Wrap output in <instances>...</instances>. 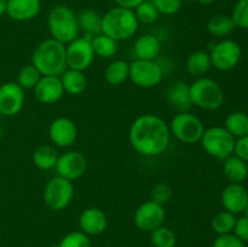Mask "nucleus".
Instances as JSON below:
<instances>
[{
    "label": "nucleus",
    "instance_id": "36",
    "mask_svg": "<svg viewBox=\"0 0 248 247\" xmlns=\"http://www.w3.org/2000/svg\"><path fill=\"white\" fill-rule=\"evenodd\" d=\"M235 26L241 29H248V0H237L232 12Z\"/></svg>",
    "mask_w": 248,
    "mask_h": 247
},
{
    "label": "nucleus",
    "instance_id": "15",
    "mask_svg": "<svg viewBox=\"0 0 248 247\" xmlns=\"http://www.w3.org/2000/svg\"><path fill=\"white\" fill-rule=\"evenodd\" d=\"M48 137L56 147L68 148L77 139L78 127L72 119L61 116L50 124Z\"/></svg>",
    "mask_w": 248,
    "mask_h": 247
},
{
    "label": "nucleus",
    "instance_id": "45",
    "mask_svg": "<svg viewBox=\"0 0 248 247\" xmlns=\"http://www.w3.org/2000/svg\"><path fill=\"white\" fill-rule=\"evenodd\" d=\"M1 136H2V128H1V125H0V139H1Z\"/></svg>",
    "mask_w": 248,
    "mask_h": 247
},
{
    "label": "nucleus",
    "instance_id": "44",
    "mask_svg": "<svg viewBox=\"0 0 248 247\" xmlns=\"http://www.w3.org/2000/svg\"><path fill=\"white\" fill-rule=\"evenodd\" d=\"M196 1L201 5H210V4H213L216 0H196Z\"/></svg>",
    "mask_w": 248,
    "mask_h": 247
},
{
    "label": "nucleus",
    "instance_id": "38",
    "mask_svg": "<svg viewBox=\"0 0 248 247\" xmlns=\"http://www.w3.org/2000/svg\"><path fill=\"white\" fill-rule=\"evenodd\" d=\"M172 198V189L169 184L166 183H157L155 184L154 188L152 189V199L154 202L159 205L165 206Z\"/></svg>",
    "mask_w": 248,
    "mask_h": 247
},
{
    "label": "nucleus",
    "instance_id": "24",
    "mask_svg": "<svg viewBox=\"0 0 248 247\" xmlns=\"http://www.w3.org/2000/svg\"><path fill=\"white\" fill-rule=\"evenodd\" d=\"M79 31L84 35L94 36L102 33V16L92 9L81 10L77 15Z\"/></svg>",
    "mask_w": 248,
    "mask_h": 247
},
{
    "label": "nucleus",
    "instance_id": "6",
    "mask_svg": "<svg viewBox=\"0 0 248 247\" xmlns=\"http://www.w3.org/2000/svg\"><path fill=\"white\" fill-rule=\"evenodd\" d=\"M200 142L210 156L220 161L234 154L235 138L222 126H212L205 130Z\"/></svg>",
    "mask_w": 248,
    "mask_h": 247
},
{
    "label": "nucleus",
    "instance_id": "22",
    "mask_svg": "<svg viewBox=\"0 0 248 247\" xmlns=\"http://www.w3.org/2000/svg\"><path fill=\"white\" fill-rule=\"evenodd\" d=\"M223 173L230 183L242 184L248 178V165L236 155L223 160Z\"/></svg>",
    "mask_w": 248,
    "mask_h": 247
},
{
    "label": "nucleus",
    "instance_id": "27",
    "mask_svg": "<svg viewBox=\"0 0 248 247\" xmlns=\"http://www.w3.org/2000/svg\"><path fill=\"white\" fill-rule=\"evenodd\" d=\"M130 63L124 60H115L107 65L104 70V80L111 86H119L128 79Z\"/></svg>",
    "mask_w": 248,
    "mask_h": 247
},
{
    "label": "nucleus",
    "instance_id": "41",
    "mask_svg": "<svg viewBox=\"0 0 248 247\" xmlns=\"http://www.w3.org/2000/svg\"><path fill=\"white\" fill-rule=\"evenodd\" d=\"M234 155L248 164V135L235 139Z\"/></svg>",
    "mask_w": 248,
    "mask_h": 247
},
{
    "label": "nucleus",
    "instance_id": "26",
    "mask_svg": "<svg viewBox=\"0 0 248 247\" xmlns=\"http://www.w3.org/2000/svg\"><path fill=\"white\" fill-rule=\"evenodd\" d=\"M212 63H211L210 53L206 51H195V52L190 53L186 58V68L188 73L193 77H201L210 72Z\"/></svg>",
    "mask_w": 248,
    "mask_h": 247
},
{
    "label": "nucleus",
    "instance_id": "49",
    "mask_svg": "<svg viewBox=\"0 0 248 247\" xmlns=\"http://www.w3.org/2000/svg\"><path fill=\"white\" fill-rule=\"evenodd\" d=\"M247 190H248V188H247Z\"/></svg>",
    "mask_w": 248,
    "mask_h": 247
},
{
    "label": "nucleus",
    "instance_id": "46",
    "mask_svg": "<svg viewBox=\"0 0 248 247\" xmlns=\"http://www.w3.org/2000/svg\"><path fill=\"white\" fill-rule=\"evenodd\" d=\"M245 213H246V216H247V217H248V205H247L246 210H245Z\"/></svg>",
    "mask_w": 248,
    "mask_h": 247
},
{
    "label": "nucleus",
    "instance_id": "10",
    "mask_svg": "<svg viewBox=\"0 0 248 247\" xmlns=\"http://www.w3.org/2000/svg\"><path fill=\"white\" fill-rule=\"evenodd\" d=\"M208 53H210L212 67L220 72L234 69L239 64L242 56L240 45L232 39H224L212 45L211 52Z\"/></svg>",
    "mask_w": 248,
    "mask_h": 247
},
{
    "label": "nucleus",
    "instance_id": "35",
    "mask_svg": "<svg viewBox=\"0 0 248 247\" xmlns=\"http://www.w3.org/2000/svg\"><path fill=\"white\" fill-rule=\"evenodd\" d=\"M58 247H91V242L85 232H72L61 240Z\"/></svg>",
    "mask_w": 248,
    "mask_h": 247
},
{
    "label": "nucleus",
    "instance_id": "3",
    "mask_svg": "<svg viewBox=\"0 0 248 247\" xmlns=\"http://www.w3.org/2000/svg\"><path fill=\"white\" fill-rule=\"evenodd\" d=\"M138 22L133 10L115 6L102 16V33L115 41L131 39L138 31Z\"/></svg>",
    "mask_w": 248,
    "mask_h": 247
},
{
    "label": "nucleus",
    "instance_id": "37",
    "mask_svg": "<svg viewBox=\"0 0 248 247\" xmlns=\"http://www.w3.org/2000/svg\"><path fill=\"white\" fill-rule=\"evenodd\" d=\"M157 12L165 16L176 15L182 7V0H152Z\"/></svg>",
    "mask_w": 248,
    "mask_h": 247
},
{
    "label": "nucleus",
    "instance_id": "14",
    "mask_svg": "<svg viewBox=\"0 0 248 247\" xmlns=\"http://www.w3.org/2000/svg\"><path fill=\"white\" fill-rule=\"evenodd\" d=\"M24 90L16 81L0 85V114L15 116L22 110L24 104Z\"/></svg>",
    "mask_w": 248,
    "mask_h": 247
},
{
    "label": "nucleus",
    "instance_id": "30",
    "mask_svg": "<svg viewBox=\"0 0 248 247\" xmlns=\"http://www.w3.org/2000/svg\"><path fill=\"white\" fill-rule=\"evenodd\" d=\"M92 50L99 58H111L118 51V41L101 33L91 38Z\"/></svg>",
    "mask_w": 248,
    "mask_h": 247
},
{
    "label": "nucleus",
    "instance_id": "1",
    "mask_svg": "<svg viewBox=\"0 0 248 247\" xmlns=\"http://www.w3.org/2000/svg\"><path fill=\"white\" fill-rule=\"evenodd\" d=\"M169 124L155 114H143L130 126L128 142L135 152L143 156H157L170 144Z\"/></svg>",
    "mask_w": 248,
    "mask_h": 247
},
{
    "label": "nucleus",
    "instance_id": "42",
    "mask_svg": "<svg viewBox=\"0 0 248 247\" xmlns=\"http://www.w3.org/2000/svg\"><path fill=\"white\" fill-rule=\"evenodd\" d=\"M143 1H144V0H115L116 6H120L128 10H135L136 7L140 4H142Z\"/></svg>",
    "mask_w": 248,
    "mask_h": 247
},
{
    "label": "nucleus",
    "instance_id": "7",
    "mask_svg": "<svg viewBox=\"0 0 248 247\" xmlns=\"http://www.w3.org/2000/svg\"><path fill=\"white\" fill-rule=\"evenodd\" d=\"M170 133L179 142L186 144H195L200 142L205 127L200 118L189 111L176 114L169 125Z\"/></svg>",
    "mask_w": 248,
    "mask_h": 247
},
{
    "label": "nucleus",
    "instance_id": "12",
    "mask_svg": "<svg viewBox=\"0 0 248 247\" xmlns=\"http://www.w3.org/2000/svg\"><path fill=\"white\" fill-rule=\"evenodd\" d=\"M165 208L162 205L148 200L138 206L133 216V222L136 227L145 232H153L156 228L161 227L165 220Z\"/></svg>",
    "mask_w": 248,
    "mask_h": 247
},
{
    "label": "nucleus",
    "instance_id": "31",
    "mask_svg": "<svg viewBox=\"0 0 248 247\" xmlns=\"http://www.w3.org/2000/svg\"><path fill=\"white\" fill-rule=\"evenodd\" d=\"M235 223H236L235 215L228 212V211H222L213 217L211 225H212L213 232H217L218 235H225L232 234Z\"/></svg>",
    "mask_w": 248,
    "mask_h": 247
},
{
    "label": "nucleus",
    "instance_id": "19",
    "mask_svg": "<svg viewBox=\"0 0 248 247\" xmlns=\"http://www.w3.org/2000/svg\"><path fill=\"white\" fill-rule=\"evenodd\" d=\"M79 225L81 232L86 235H99L107 229L108 219L101 208L90 207L80 215Z\"/></svg>",
    "mask_w": 248,
    "mask_h": 247
},
{
    "label": "nucleus",
    "instance_id": "34",
    "mask_svg": "<svg viewBox=\"0 0 248 247\" xmlns=\"http://www.w3.org/2000/svg\"><path fill=\"white\" fill-rule=\"evenodd\" d=\"M135 15L137 17L138 22L143 24H152L153 22H155L159 17V12L155 9V6L153 5L152 0L148 1V0H144L142 4L138 5L135 10Z\"/></svg>",
    "mask_w": 248,
    "mask_h": 247
},
{
    "label": "nucleus",
    "instance_id": "48",
    "mask_svg": "<svg viewBox=\"0 0 248 247\" xmlns=\"http://www.w3.org/2000/svg\"><path fill=\"white\" fill-rule=\"evenodd\" d=\"M182 1H184V0H182Z\"/></svg>",
    "mask_w": 248,
    "mask_h": 247
},
{
    "label": "nucleus",
    "instance_id": "47",
    "mask_svg": "<svg viewBox=\"0 0 248 247\" xmlns=\"http://www.w3.org/2000/svg\"><path fill=\"white\" fill-rule=\"evenodd\" d=\"M50 247H58V245H52V246H50Z\"/></svg>",
    "mask_w": 248,
    "mask_h": 247
},
{
    "label": "nucleus",
    "instance_id": "39",
    "mask_svg": "<svg viewBox=\"0 0 248 247\" xmlns=\"http://www.w3.org/2000/svg\"><path fill=\"white\" fill-rule=\"evenodd\" d=\"M213 247H246V245L234 234H225L218 235L213 242Z\"/></svg>",
    "mask_w": 248,
    "mask_h": 247
},
{
    "label": "nucleus",
    "instance_id": "33",
    "mask_svg": "<svg viewBox=\"0 0 248 247\" xmlns=\"http://www.w3.org/2000/svg\"><path fill=\"white\" fill-rule=\"evenodd\" d=\"M43 75L33 64H27L21 68L17 75V84L23 90H33Z\"/></svg>",
    "mask_w": 248,
    "mask_h": 247
},
{
    "label": "nucleus",
    "instance_id": "18",
    "mask_svg": "<svg viewBox=\"0 0 248 247\" xmlns=\"http://www.w3.org/2000/svg\"><path fill=\"white\" fill-rule=\"evenodd\" d=\"M40 11L41 0H7L6 15L12 21H31Z\"/></svg>",
    "mask_w": 248,
    "mask_h": 247
},
{
    "label": "nucleus",
    "instance_id": "28",
    "mask_svg": "<svg viewBox=\"0 0 248 247\" xmlns=\"http://www.w3.org/2000/svg\"><path fill=\"white\" fill-rule=\"evenodd\" d=\"M236 28L232 16L215 15L207 22V31L216 38H224Z\"/></svg>",
    "mask_w": 248,
    "mask_h": 247
},
{
    "label": "nucleus",
    "instance_id": "4",
    "mask_svg": "<svg viewBox=\"0 0 248 247\" xmlns=\"http://www.w3.org/2000/svg\"><path fill=\"white\" fill-rule=\"evenodd\" d=\"M47 27L51 38L62 44H69L79 36V26L75 12L65 5H56L47 16Z\"/></svg>",
    "mask_w": 248,
    "mask_h": 247
},
{
    "label": "nucleus",
    "instance_id": "13",
    "mask_svg": "<svg viewBox=\"0 0 248 247\" xmlns=\"http://www.w3.org/2000/svg\"><path fill=\"white\" fill-rule=\"evenodd\" d=\"M55 170L57 176L73 182L85 174L87 170V159L82 153L69 150L58 156Z\"/></svg>",
    "mask_w": 248,
    "mask_h": 247
},
{
    "label": "nucleus",
    "instance_id": "17",
    "mask_svg": "<svg viewBox=\"0 0 248 247\" xmlns=\"http://www.w3.org/2000/svg\"><path fill=\"white\" fill-rule=\"evenodd\" d=\"M33 90L36 101L43 104L57 103L64 94L60 77L51 75H43Z\"/></svg>",
    "mask_w": 248,
    "mask_h": 247
},
{
    "label": "nucleus",
    "instance_id": "23",
    "mask_svg": "<svg viewBox=\"0 0 248 247\" xmlns=\"http://www.w3.org/2000/svg\"><path fill=\"white\" fill-rule=\"evenodd\" d=\"M61 82H62L64 93L70 94V96H78L81 94L86 90L87 79L85 77L84 72L75 69H69L68 68L64 73L60 77Z\"/></svg>",
    "mask_w": 248,
    "mask_h": 247
},
{
    "label": "nucleus",
    "instance_id": "43",
    "mask_svg": "<svg viewBox=\"0 0 248 247\" xmlns=\"http://www.w3.org/2000/svg\"><path fill=\"white\" fill-rule=\"evenodd\" d=\"M6 7H7V0H0V16L6 15Z\"/></svg>",
    "mask_w": 248,
    "mask_h": 247
},
{
    "label": "nucleus",
    "instance_id": "29",
    "mask_svg": "<svg viewBox=\"0 0 248 247\" xmlns=\"http://www.w3.org/2000/svg\"><path fill=\"white\" fill-rule=\"evenodd\" d=\"M224 127L236 139L248 135V114L244 111H232L225 119Z\"/></svg>",
    "mask_w": 248,
    "mask_h": 247
},
{
    "label": "nucleus",
    "instance_id": "21",
    "mask_svg": "<svg viewBox=\"0 0 248 247\" xmlns=\"http://www.w3.org/2000/svg\"><path fill=\"white\" fill-rule=\"evenodd\" d=\"M166 99L173 108L181 111H189L193 106L189 96V84L186 81H177L167 89Z\"/></svg>",
    "mask_w": 248,
    "mask_h": 247
},
{
    "label": "nucleus",
    "instance_id": "5",
    "mask_svg": "<svg viewBox=\"0 0 248 247\" xmlns=\"http://www.w3.org/2000/svg\"><path fill=\"white\" fill-rule=\"evenodd\" d=\"M189 96L193 106L205 110H217L224 103V92L216 80L198 77L189 84Z\"/></svg>",
    "mask_w": 248,
    "mask_h": 247
},
{
    "label": "nucleus",
    "instance_id": "40",
    "mask_svg": "<svg viewBox=\"0 0 248 247\" xmlns=\"http://www.w3.org/2000/svg\"><path fill=\"white\" fill-rule=\"evenodd\" d=\"M232 232H234L235 236H236L237 239L241 240L242 242H248V217L247 216L236 219V223H235V227Z\"/></svg>",
    "mask_w": 248,
    "mask_h": 247
},
{
    "label": "nucleus",
    "instance_id": "16",
    "mask_svg": "<svg viewBox=\"0 0 248 247\" xmlns=\"http://www.w3.org/2000/svg\"><path fill=\"white\" fill-rule=\"evenodd\" d=\"M220 201L224 210L232 215L245 212L248 205L247 188L239 183H229L220 194Z\"/></svg>",
    "mask_w": 248,
    "mask_h": 247
},
{
    "label": "nucleus",
    "instance_id": "20",
    "mask_svg": "<svg viewBox=\"0 0 248 247\" xmlns=\"http://www.w3.org/2000/svg\"><path fill=\"white\" fill-rule=\"evenodd\" d=\"M160 52H161V43L153 34H144L133 44V53L136 60L155 61Z\"/></svg>",
    "mask_w": 248,
    "mask_h": 247
},
{
    "label": "nucleus",
    "instance_id": "8",
    "mask_svg": "<svg viewBox=\"0 0 248 247\" xmlns=\"http://www.w3.org/2000/svg\"><path fill=\"white\" fill-rule=\"evenodd\" d=\"M74 198V185L72 181L56 176L46 183L43 193L45 205L52 211L67 208Z\"/></svg>",
    "mask_w": 248,
    "mask_h": 247
},
{
    "label": "nucleus",
    "instance_id": "11",
    "mask_svg": "<svg viewBox=\"0 0 248 247\" xmlns=\"http://www.w3.org/2000/svg\"><path fill=\"white\" fill-rule=\"evenodd\" d=\"M92 36H78L65 46V58L69 69L84 72L92 64L94 52L91 45Z\"/></svg>",
    "mask_w": 248,
    "mask_h": 247
},
{
    "label": "nucleus",
    "instance_id": "32",
    "mask_svg": "<svg viewBox=\"0 0 248 247\" xmlns=\"http://www.w3.org/2000/svg\"><path fill=\"white\" fill-rule=\"evenodd\" d=\"M150 241L154 247H174L177 237L173 230L161 225L150 232Z\"/></svg>",
    "mask_w": 248,
    "mask_h": 247
},
{
    "label": "nucleus",
    "instance_id": "9",
    "mask_svg": "<svg viewBox=\"0 0 248 247\" xmlns=\"http://www.w3.org/2000/svg\"><path fill=\"white\" fill-rule=\"evenodd\" d=\"M162 77H164V70L156 61L135 60L130 63L128 79L136 86L142 89H152L161 82Z\"/></svg>",
    "mask_w": 248,
    "mask_h": 247
},
{
    "label": "nucleus",
    "instance_id": "2",
    "mask_svg": "<svg viewBox=\"0 0 248 247\" xmlns=\"http://www.w3.org/2000/svg\"><path fill=\"white\" fill-rule=\"evenodd\" d=\"M31 64L41 75L61 77L68 69L65 45L52 38L41 41L34 48Z\"/></svg>",
    "mask_w": 248,
    "mask_h": 247
},
{
    "label": "nucleus",
    "instance_id": "25",
    "mask_svg": "<svg viewBox=\"0 0 248 247\" xmlns=\"http://www.w3.org/2000/svg\"><path fill=\"white\" fill-rule=\"evenodd\" d=\"M58 153L55 147L52 145H40L36 148L31 155V161L34 166L43 171H48V170L55 169L58 160Z\"/></svg>",
    "mask_w": 248,
    "mask_h": 247
}]
</instances>
